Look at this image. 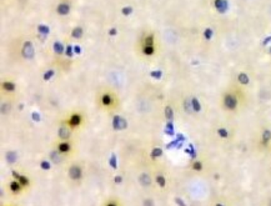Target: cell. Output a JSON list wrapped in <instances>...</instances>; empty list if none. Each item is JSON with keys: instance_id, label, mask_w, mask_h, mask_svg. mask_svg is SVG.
Masks as SVG:
<instances>
[{"instance_id": "1", "label": "cell", "mask_w": 271, "mask_h": 206, "mask_svg": "<svg viewBox=\"0 0 271 206\" xmlns=\"http://www.w3.org/2000/svg\"><path fill=\"white\" fill-rule=\"evenodd\" d=\"M98 105L104 110H108V111H111L118 108L119 105V99L118 95L111 93V91H104L100 93L98 96Z\"/></svg>"}, {"instance_id": "2", "label": "cell", "mask_w": 271, "mask_h": 206, "mask_svg": "<svg viewBox=\"0 0 271 206\" xmlns=\"http://www.w3.org/2000/svg\"><path fill=\"white\" fill-rule=\"evenodd\" d=\"M222 105H224V108L227 110V111H234V110H236L239 106V99L235 94L226 93V94H224V96H222Z\"/></svg>"}, {"instance_id": "3", "label": "cell", "mask_w": 271, "mask_h": 206, "mask_svg": "<svg viewBox=\"0 0 271 206\" xmlns=\"http://www.w3.org/2000/svg\"><path fill=\"white\" fill-rule=\"evenodd\" d=\"M83 121H84L83 114L79 113V111H75V113H71L70 115L68 116L66 120H65V124L70 129H76L83 124Z\"/></svg>"}, {"instance_id": "4", "label": "cell", "mask_w": 271, "mask_h": 206, "mask_svg": "<svg viewBox=\"0 0 271 206\" xmlns=\"http://www.w3.org/2000/svg\"><path fill=\"white\" fill-rule=\"evenodd\" d=\"M23 55L25 59H33L34 57V47L30 41H26L23 46Z\"/></svg>"}, {"instance_id": "5", "label": "cell", "mask_w": 271, "mask_h": 206, "mask_svg": "<svg viewBox=\"0 0 271 206\" xmlns=\"http://www.w3.org/2000/svg\"><path fill=\"white\" fill-rule=\"evenodd\" d=\"M69 176H70L73 180H79L83 176V171L79 165H73L70 169H69Z\"/></svg>"}, {"instance_id": "6", "label": "cell", "mask_w": 271, "mask_h": 206, "mask_svg": "<svg viewBox=\"0 0 271 206\" xmlns=\"http://www.w3.org/2000/svg\"><path fill=\"white\" fill-rule=\"evenodd\" d=\"M15 89H17V86L13 81H4L1 84V90L5 93H14Z\"/></svg>"}, {"instance_id": "7", "label": "cell", "mask_w": 271, "mask_h": 206, "mask_svg": "<svg viewBox=\"0 0 271 206\" xmlns=\"http://www.w3.org/2000/svg\"><path fill=\"white\" fill-rule=\"evenodd\" d=\"M114 128L118 129V130H121V129H125L126 128V121L120 118V116H116L114 119Z\"/></svg>"}, {"instance_id": "8", "label": "cell", "mask_w": 271, "mask_h": 206, "mask_svg": "<svg viewBox=\"0 0 271 206\" xmlns=\"http://www.w3.org/2000/svg\"><path fill=\"white\" fill-rule=\"evenodd\" d=\"M69 150H70V144L68 141H63L58 144V152H60V154H66Z\"/></svg>"}, {"instance_id": "9", "label": "cell", "mask_w": 271, "mask_h": 206, "mask_svg": "<svg viewBox=\"0 0 271 206\" xmlns=\"http://www.w3.org/2000/svg\"><path fill=\"white\" fill-rule=\"evenodd\" d=\"M59 136L61 137V139H68L69 136H70V128L65 124V125H63L61 128L59 129Z\"/></svg>"}, {"instance_id": "10", "label": "cell", "mask_w": 271, "mask_h": 206, "mask_svg": "<svg viewBox=\"0 0 271 206\" xmlns=\"http://www.w3.org/2000/svg\"><path fill=\"white\" fill-rule=\"evenodd\" d=\"M69 4H66V3H61V4H59V6H58V14L59 15H68L69 14Z\"/></svg>"}, {"instance_id": "11", "label": "cell", "mask_w": 271, "mask_h": 206, "mask_svg": "<svg viewBox=\"0 0 271 206\" xmlns=\"http://www.w3.org/2000/svg\"><path fill=\"white\" fill-rule=\"evenodd\" d=\"M140 182H141V185L142 186H149V185L151 184V180H150V176L147 175V174H142V175L140 176Z\"/></svg>"}, {"instance_id": "12", "label": "cell", "mask_w": 271, "mask_h": 206, "mask_svg": "<svg viewBox=\"0 0 271 206\" xmlns=\"http://www.w3.org/2000/svg\"><path fill=\"white\" fill-rule=\"evenodd\" d=\"M21 186H23V185H21L18 180L10 182V190H12L13 192H19L20 190H21Z\"/></svg>"}, {"instance_id": "13", "label": "cell", "mask_w": 271, "mask_h": 206, "mask_svg": "<svg viewBox=\"0 0 271 206\" xmlns=\"http://www.w3.org/2000/svg\"><path fill=\"white\" fill-rule=\"evenodd\" d=\"M216 8L220 10V11H225L226 8H227V4L226 1H224V0H216Z\"/></svg>"}, {"instance_id": "14", "label": "cell", "mask_w": 271, "mask_h": 206, "mask_svg": "<svg viewBox=\"0 0 271 206\" xmlns=\"http://www.w3.org/2000/svg\"><path fill=\"white\" fill-rule=\"evenodd\" d=\"M14 176L18 179V181L23 185V186H25V185H28L29 184V180L28 179H26L25 176H20V175H18V172H14Z\"/></svg>"}, {"instance_id": "15", "label": "cell", "mask_w": 271, "mask_h": 206, "mask_svg": "<svg viewBox=\"0 0 271 206\" xmlns=\"http://www.w3.org/2000/svg\"><path fill=\"white\" fill-rule=\"evenodd\" d=\"M144 46H154V36L147 35L144 40Z\"/></svg>"}, {"instance_id": "16", "label": "cell", "mask_w": 271, "mask_h": 206, "mask_svg": "<svg viewBox=\"0 0 271 206\" xmlns=\"http://www.w3.org/2000/svg\"><path fill=\"white\" fill-rule=\"evenodd\" d=\"M73 38H76V39H79V38H81V35H83V29L81 28H75L73 30Z\"/></svg>"}, {"instance_id": "17", "label": "cell", "mask_w": 271, "mask_h": 206, "mask_svg": "<svg viewBox=\"0 0 271 206\" xmlns=\"http://www.w3.org/2000/svg\"><path fill=\"white\" fill-rule=\"evenodd\" d=\"M239 81H240L242 85H246V84L249 83V78H247V75L246 74H244V72H241L240 75H239Z\"/></svg>"}, {"instance_id": "18", "label": "cell", "mask_w": 271, "mask_h": 206, "mask_svg": "<svg viewBox=\"0 0 271 206\" xmlns=\"http://www.w3.org/2000/svg\"><path fill=\"white\" fill-rule=\"evenodd\" d=\"M155 49H154V46H144L142 47V52H144L145 55H152Z\"/></svg>"}, {"instance_id": "19", "label": "cell", "mask_w": 271, "mask_h": 206, "mask_svg": "<svg viewBox=\"0 0 271 206\" xmlns=\"http://www.w3.org/2000/svg\"><path fill=\"white\" fill-rule=\"evenodd\" d=\"M6 160L10 164L15 162V160H17V154H15V152H8V154H6Z\"/></svg>"}, {"instance_id": "20", "label": "cell", "mask_w": 271, "mask_h": 206, "mask_svg": "<svg viewBox=\"0 0 271 206\" xmlns=\"http://www.w3.org/2000/svg\"><path fill=\"white\" fill-rule=\"evenodd\" d=\"M270 137H271V133L269 130H266L264 133V135H262V140H264V142H267L269 140H270Z\"/></svg>"}, {"instance_id": "21", "label": "cell", "mask_w": 271, "mask_h": 206, "mask_svg": "<svg viewBox=\"0 0 271 206\" xmlns=\"http://www.w3.org/2000/svg\"><path fill=\"white\" fill-rule=\"evenodd\" d=\"M54 50L58 52V54H61V52H63V45L60 43H56L54 45Z\"/></svg>"}, {"instance_id": "22", "label": "cell", "mask_w": 271, "mask_h": 206, "mask_svg": "<svg viewBox=\"0 0 271 206\" xmlns=\"http://www.w3.org/2000/svg\"><path fill=\"white\" fill-rule=\"evenodd\" d=\"M39 31L41 34H47V31H49V29L46 28V26H44V25H40L39 26Z\"/></svg>"}, {"instance_id": "23", "label": "cell", "mask_w": 271, "mask_h": 206, "mask_svg": "<svg viewBox=\"0 0 271 206\" xmlns=\"http://www.w3.org/2000/svg\"><path fill=\"white\" fill-rule=\"evenodd\" d=\"M131 11H132V9H131V8H124V9H123L124 15H129Z\"/></svg>"}, {"instance_id": "24", "label": "cell", "mask_w": 271, "mask_h": 206, "mask_svg": "<svg viewBox=\"0 0 271 206\" xmlns=\"http://www.w3.org/2000/svg\"><path fill=\"white\" fill-rule=\"evenodd\" d=\"M211 35H212V31H211L210 29H208V30L205 31V38L209 39V38H211Z\"/></svg>"}, {"instance_id": "25", "label": "cell", "mask_w": 271, "mask_h": 206, "mask_svg": "<svg viewBox=\"0 0 271 206\" xmlns=\"http://www.w3.org/2000/svg\"><path fill=\"white\" fill-rule=\"evenodd\" d=\"M157 181L160 182V185H161V186H164V185H165V180H164V179H162L161 176H159V177H157Z\"/></svg>"}, {"instance_id": "26", "label": "cell", "mask_w": 271, "mask_h": 206, "mask_svg": "<svg viewBox=\"0 0 271 206\" xmlns=\"http://www.w3.org/2000/svg\"><path fill=\"white\" fill-rule=\"evenodd\" d=\"M219 133H220V135H221V136H227V131H225L224 129H220V130H219Z\"/></svg>"}, {"instance_id": "27", "label": "cell", "mask_w": 271, "mask_h": 206, "mask_svg": "<svg viewBox=\"0 0 271 206\" xmlns=\"http://www.w3.org/2000/svg\"><path fill=\"white\" fill-rule=\"evenodd\" d=\"M68 55H69V56H70V55H71V47H70V46H69V47H68Z\"/></svg>"}, {"instance_id": "28", "label": "cell", "mask_w": 271, "mask_h": 206, "mask_svg": "<svg viewBox=\"0 0 271 206\" xmlns=\"http://www.w3.org/2000/svg\"><path fill=\"white\" fill-rule=\"evenodd\" d=\"M115 33H116L115 29H111V30H110V35H115Z\"/></svg>"}, {"instance_id": "29", "label": "cell", "mask_w": 271, "mask_h": 206, "mask_svg": "<svg viewBox=\"0 0 271 206\" xmlns=\"http://www.w3.org/2000/svg\"><path fill=\"white\" fill-rule=\"evenodd\" d=\"M106 206H116V204H114V202H109Z\"/></svg>"}, {"instance_id": "30", "label": "cell", "mask_w": 271, "mask_h": 206, "mask_svg": "<svg viewBox=\"0 0 271 206\" xmlns=\"http://www.w3.org/2000/svg\"><path fill=\"white\" fill-rule=\"evenodd\" d=\"M75 51H76V52H79V51H80V47H78V46H75Z\"/></svg>"}, {"instance_id": "31", "label": "cell", "mask_w": 271, "mask_h": 206, "mask_svg": "<svg viewBox=\"0 0 271 206\" xmlns=\"http://www.w3.org/2000/svg\"><path fill=\"white\" fill-rule=\"evenodd\" d=\"M269 206H271V199H270V201H269Z\"/></svg>"}]
</instances>
